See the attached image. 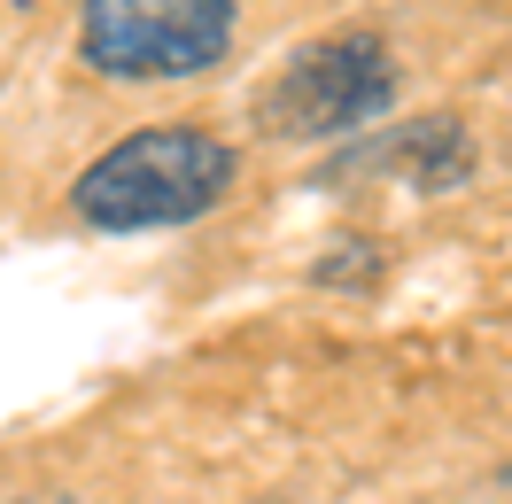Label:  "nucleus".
Listing matches in <instances>:
<instances>
[{
    "label": "nucleus",
    "instance_id": "obj_1",
    "mask_svg": "<svg viewBox=\"0 0 512 504\" xmlns=\"http://www.w3.org/2000/svg\"><path fill=\"white\" fill-rule=\"evenodd\" d=\"M241 179L233 140L187 117L140 125L125 140H109L78 179H70V210L94 233H171V225L210 218Z\"/></svg>",
    "mask_w": 512,
    "mask_h": 504
},
{
    "label": "nucleus",
    "instance_id": "obj_2",
    "mask_svg": "<svg viewBox=\"0 0 512 504\" xmlns=\"http://www.w3.org/2000/svg\"><path fill=\"white\" fill-rule=\"evenodd\" d=\"M396 109V55L381 32H326L295 47L272 70V86L256 94V132L280 148H311V140H357Z\"/></svg>",
    "mask_w": 512,
    "mask_h": 504
},
{
    "label": "nucleus",
    "instance_id": "obj_3",
    "mask_svg": "<svg viewBox=\"0 0 512 504\" xmlns=\"http://www.w3.org/2000/svg\"><path fill=\"white\" fill-rule=\"evenodd\" d=\"M241 0H78V63L109 86H187L233 55Z\"/></svg>",
    "mask_w": 512,
    "mask_h": 504
},
{
    "label": "nucleus",
    "instance_id": "obj_4",
    "mask_svg": "<svg viewBox=\"0 0 512 504\" xmlns=\"http://www.w3.org/2000/svg\"><path fill=\"white\" fill-rule=\"evenodd\" d=\"M350 171L404 179L412 194H450V187L474 179V140H466L458 117H412V125H388L381 140H357L326 179H350Z\"/></svg>",
    "mask_w": 512,
    "mask_h": 504
}]
</instances>
